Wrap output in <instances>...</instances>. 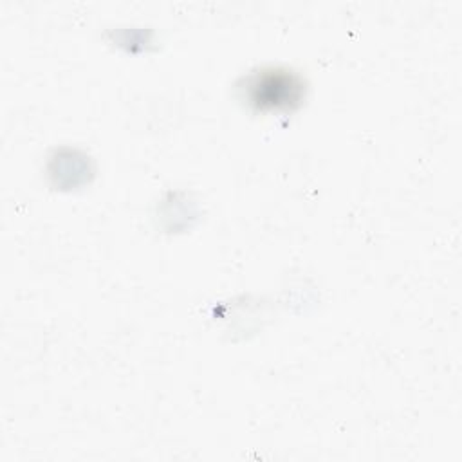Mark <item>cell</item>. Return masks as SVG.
<instances>
[{
  "label": "cell",
  "instance_id": "6da1fadb",
  "mask_svg": "<svg viewBox=\"0 0 462 462\" xmlns=\"http://www.w3.org/2000/svg\"><path fill=\"white\" fill-rule=\"evenodd\" d=\"M249 103L258 108H287L300 101L301 81L287 70H262L245 83Z\"/></svg>",
  "mask_w": 462,
  "mask_h": 462
}]
</instances>
